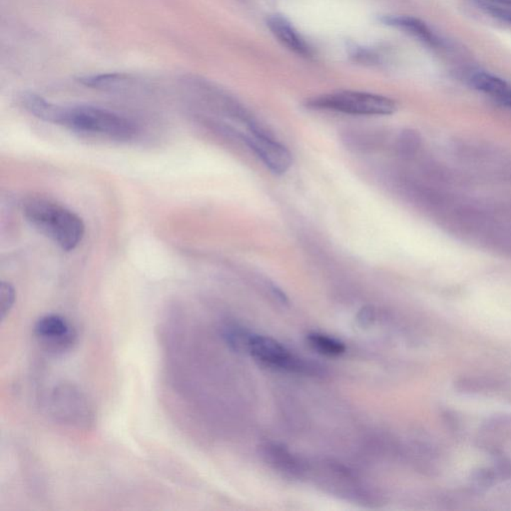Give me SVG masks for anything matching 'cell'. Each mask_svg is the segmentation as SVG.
Instances as JSON below:
<instances>
[{"label": "cell", "mask_w": 511, "mask_h": 511, "mask_svg": "<svg viewBox=\"0 0 511 511\" xmlns=\"http://www.w3.org/2000/svg\"><path fill=\"white\" fill-rule=\"evenodd\" d=\"M307 107L360 116H385L395 112L397 103L389 97L372 93L339 91L312 98Z\"/></svg>", "instance_id": "obj_3"}, {"label": "cell", "mask_w": 511, "mask_h": 511, "mask_svg": "<svg viewBox=\"0 0 511 511\" xmlns=\"http://www.w3.org/2000/svg\"><path fill=\"white\" fill-rule=\"evenodd\" d=\"M251 334L248 333L243 326L235 324H227L223 326L222 336L225 343L238 353L248 351V346L251 339Z\"/></svg>", "instance_id": "obj_13"}, {"label": "cell", "mask_w": 511, "mask_h": 511, "mask_svg": "<svg viewBox=\"0 0 511 511\" xmlns=\"http://www.w3.org/2000/svg\"><path fill=\"white\" fill-rule=\"evenodd\" d=\"M469 82L474 89L495 98L500 97L510 87L505 80L498 76L490 75V73L483 72V71L473 73L469 78Z\"/></svg>", "instance_id": "obj_11"}, {"label": "cell", "mask_w": 511, "mask_h": 511, "mask_svg": "<svg viewBox=\"0 0 511 511\" xmlns=\"http://www.w3.org/2000/svg\"><path fill=\"white\" fill-rule=\"evenodd\" d=\"M496 100L503 106L511 108V87H508Z\"/></svg>", "instance_id": "obj_19"}, {"label": "cell", "mask_w": 511, "mask_h": 511, "mask_svg": "<svg viewBox=\"0 0 511 511\" xmlns=\"http://www.w3.org/2000/svg\"><path fill=\"white\" fill-rule=\"evenodd\" d=\"M39 345L53 355L70 351L77 341V331L64 317L50 314L41 317L34 325Z\"/></svg>", "instance_id": "obj_7"}, {"label": "cell", "mask_w": 511, "mask_h": 511, "mask_svg": "<svg viewBox=\"0 0 511 511\" xmlns=\"http://www.w3.org/2000/svg\"><path fill=\"white\" fill-rule=\"evenodd\" d=\"M248 351L266 367L298 373H317L319 370L317 366L296 357L286 346L270 336H251Z\"/></svg>", "instance_id": "obj_5"}, {"label": "cell", "mask_w": 511, "mask_h": 511, "mask_svg": "<svg viewBox=\"0 0 511 511\" xmlns=\"http://www.w3.org/2000/svg\"><path fill=\"white\" fill-rule=\"evenodd\" d=\"M27 222L64 251L75 250L82 242L85 225L70 209L50 199L33 196L22 204Z\"/></svg>", "instance_id": "obj_1"}, {"label": "cell", "mask_w": 511, "mask_h": 511, "mask_svg": "<svg viewBox=\"0 0 511 511\" xmlns=\"http://www.w3.org/2000/svg\"><path fill=\"white\" fill-rule=\"evenodd\" d=\"M16 292L11 282L0 284V319L4 322L16 304Z\"/></svg>", "instance_id": "obj_17"}, {"label": "cell", "mask_w": 511, "mask_h": 511, "mask_svg": "<svg viewBox=\"0 0 511 511\" xmlns=\"http://www.w3.org/2000/svg\"><path fill=\"white\" fill-rule=\"evenodd\" d=\"M53 124L117 141H129L137 134L136 126L127 118L109 110L87 105L71 107L57 105Z\"/></svg>", "instance_id": "obj_2"}, {"label": "cell", "mask_w": 511, "mask_h": 511, "mask_svg": "<svg viewBox=\"0 0 511 511\" xmlns=\"http://www.w3.org/2000/svg\"><path fill=\"white\" fill-rule=\"evenodd\" d=\"M480 11L493 18L511 23V0H471Z\"/></svg>", "instance_id": "obj_15"}, {"label": "cell", "mask_w": 511, "mask_h": 511, "mask_svg": "<svg viewBox=\"0 0 511 511\" xmlns=\"http://www.w3.org/2000/svg\"><path fill=\"white\" fill-rule=\"evenodd\" d=\"M380 21L385 26L395 27L407 32L432 48H439L441 45V39H439L434 31L421 19L407 16H383Z\"/></svg>", "instance_id": "obj_9"}, {"label": "cell", "mask_w": 511, "mask_h": 511, "mask_svg": "<svg viewBox=\"0 0 511 511\" xmlns=\"http://www.w3.org/2000/svg\"><path fill=\"white\" fill-rule=\"evenodd\" d=\"M48 407L51 417L65 426L87 429L94 424V409L90 400L73 383L55 385L48 395Z\"/></svg>", "instance_id": "obj_4"}, {"label": "cell", "mask_w": 511, "mask_h": 511, "mask_svg": "<svg viewBox=\"0 0 511 511\" xmlns=\"http://www.w3.org/2000/svg\"><path fill=\"white\" fill-rule=\"evenodd\" d=\"M375 309L372 307H365L362 309V311L358 314V322L362 324L363 326H368L372 324L373 319H375Z\"/></svg>", "instance_id": "obj_18"}, {"label": "cell", "mask_w": 511, "mask_h": 511, "mask_svg": "<svg viewBox=\"0 0 511 511\" xmlns=\"http://www.w3.org/2000/svg\"><path fill=\"white\" fill-rule=\"evenodd\" d=\"M267 26L270 31L274 34L275 38L286 46L287 49L309 58L313 55V49L304 41V39L300 35L297 29L286 17L282 16H273L268 18Z\"/></svg>", "instance_id": "obj_8"}, {"label": "cell", "mask_w": 511, "mask_h": 511, "mask_svg": "<svg viewBox=\"0 0 511 511\" xmlns=\"http://www.w3.org/2000/svg\"><path fill=\"white\" fill-rule=\"evenodd\" d=\"M307 341L312 348L328 357H338L346 351L345 344L324 334L309 333Z\"/></svg>", "instance_id": "obj_12"}, {"label": "cell", "mask_w": 511, "mask_h": 511, "mask_svg": "<svg viewBox=\"0 0 511 511\" xmlns=\"http://www.w3.org/2000/svg\"><path fill=\"white\" fill-rule=\"evenodd\" d=\"M421 146V135L412 129H405L400 132L395 143L397 154L404 159L414 158Z\"/></svg>", "instance_id": "obj_14"}, {"label": "cell", "mask_w": 511, "mask_h": 511, "mask_svg": "<svg viewBox=\"0 0 511 511\" xmlns=\"http://www.w3.org/2000/svg\"><path fill=\"white\" fill-rule=\"evenodd\" d=\"M249 134L243 136L246 144L259 157L272 173L282 175L291 168L293 159L289 150L255 123L248 128Z\"/></svg>", "instance_id": "obj_6"}, {"label": "cell", "mask_w": 511, "mask_h": 511, "mask_svg": "<svg viewBox=\"0 0 511 511\" xmlns=\"http://www.w3.org/2000/svg\"><path fill=\"white\" fill-rule=\"evenodd\" d=\"M126 78L122 75H100L81 78L80 82L88 87L108 89L123 84Z\"/></svg>", "instance_id": "obj_16"}, {"label": "cell", "mask_w": 511, "mask_h": 511, "mask_svg": "<svg viewBox=\"0 0 511 511\" xmlns=\"http://www.w3.org/2000/svg\"><path fill=\"white\" fill-rule=\"evenodd\" d=\"M264 456L275 468L290 476L301 473V466L287 449L277 444H268L264 447Z\"/></svg>", "instance_id": "obj_10"}, {"label": "cell", "mask_w": 511, "mask_h": 511, "mask_svg": "<svg viewBox=\"0 0 511 511\" xmlns=\"http://www.w3.org/2000/svg\"><path fill=\"white\" fill-rule=\"evenodd\" d=\"M271 290L273 294L275 295V297H276V298L279 300L280 302H282V303L284 304L287 303V299L286 295L282 293V290H280L279 287L274 286V285H273V286L271 287Z\"/></svg>", "instance_id": "obj_20"}]
</instances>
